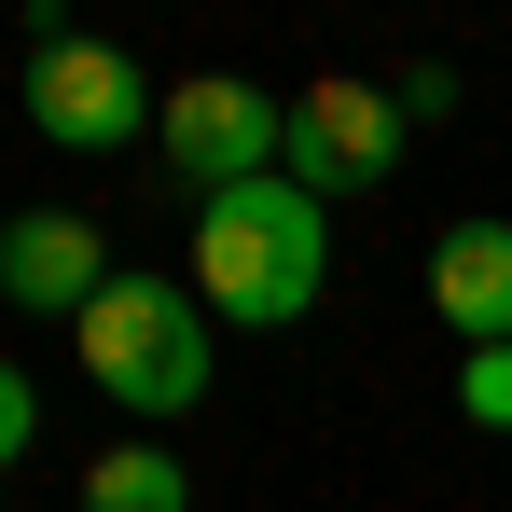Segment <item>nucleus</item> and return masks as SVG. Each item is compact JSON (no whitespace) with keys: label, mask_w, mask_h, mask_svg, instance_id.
Listing matches in <instances>:
<instances>
[{"label":"nucleus","mask_w":512,"mask_h":512,"mask_svg":"<svg viewBox=\"0 0 512 512\" xmlns=\"http://www.w3.org/2000/svg\"><path fill=\"white\" fill-rule=\"evenodd\" d=\"M333 277V208L305 180H250V194H208L194 208V305L236 319V333H291Z\"/></svg>","instance_id":"nucleus-1"},{"label":"nucleus","mask_w":512,"mask_h":512,"mask_svg":"<svg viewBox=\"0 0 512 512\" xmlns=\"http://www.w3.org/2000/svg\"><path fill=\"white\" fill-rule=\"evenodd\" d=\"M70 346H84V374L125 416H194L208 402V305H194V277H111L70 319Z\"/></svg>","instance_id":"nucleus-2"},{"label":"nucleus","mask_w":512,"mask_h":512,"mask_svg":"<svg viewBox=\"0 0 512 512\" xmlns=\"http://www.w3.org/2000/svg\"><path fill=\"white\" fill-rule=\"evenodd\" d=\"M28 125H42L56 153H125V139H153V125H167V97L139 84V56H125V42L42 28V42H28Z\"/></svg>","instance_id":"nucleus-3"},{"label":"nucleus","mask_w":512,"mask_h":512,"mask_svg":"<svg viewBox=\"0 0 512 512\" xmlns=\"http://www.w3.org/2000/svg\"><path fill=\"white\" fill-rule=\"evenodd\" d=\"M402 139H416V111H402V84H305L291 97V153H277V180H305L319 208L333 194H374V180L402 167Z\"/></svg>","instance_id":"nucleus-4"},{"label":"nucleus","mask_w":512,"mask_h":512,"mask_svg":"<svg viewBox=\"0 0 512 512\" xmlns=\"http://www.w3.org/2000/svg\"><path fill=\"white\" fill-rule=\"evenodd\" d=\"M153 153H167V167L194 180V208H208V194H250V180H277V153H291V111H277L263 84H236V70H208V84H180V97H167Z\"/></svg>","instance_id":"nucleus-5"},{"label":"nucleus","mask_w":512,"mask_h":512,"mask_svg":"<svg viewBox=\"0 0 512 512\" xmlns=\"http://www.w3.org/2000/svg\"><path fill=\"white\" fill-rule=\"evenodd\" d=\"M111 277L125 263H111V236H97L84 208H14L0 222V305H28V319H84Z\"/></svg>","instance_id":"nucleus-6"},{"label":"nucleus","mask_w":512,"mask_h":512,"mask_svg":"<svg viewBox=\"0 0 512 512\" xmlns=\"http://www.w3.org/2000/svg\"><path fill=\"white\" fill-rule=\"evenodd\" d=\"M429 305L457 346H512V222H457L429 250Z\"/></svg>","instance_id":"nucleus-7"},{"label":"nucleus","mask_w":512,"mask_h":512,"mask_svg":"<svg viewBox=\"0 0 512 512\" xmlns=\"http://www.w3.org/2000/svg\"><path fill=\"white\" fill-rule=\"evenodd\" d=\"M84 512H194V471H180L167 443H111L84 471Z\"/></svg>","instance_id":"nucleus-8"},{"label":"nucleus","mask_w":512,"mask_h":512,"mask_svg":"<svg viewBox=\"0 0 512 512\" xmlns=\"http://www.w3.org/2000/svg\"><path fill=\"white\" fill-rule=\"evenodd\" d=\"M457 416H471V429H512V346H471V360H457Z\"/></svg>","instance_id":"nucleus-9"},{"label":"nucleus","mask_w":512,"mask_h":512,"mask_svg":"<svg viewBox=\"0 0 512 512\" xmlns=\"http://www.w3.org/2000/svg\"><path fill=\"white\" fill-rule=\"evenodd\" d=\"M28 416H42V402H28V374H14V360H0V471H14V457H28Z\"/></svg>","instance_id":"nucleus-10"}]
</instances>
